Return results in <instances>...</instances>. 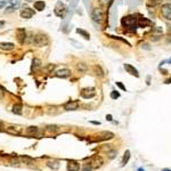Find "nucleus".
Listing matches in <instances>:
<instances>
[{
    "label": "nucleus",
    "mask_w": 171,
    "mask_h": 171,
    "mask_svg": "<svg viewBox=\"0 0 171 171\" xmlns=\"http://www.w3.org/2000/svg\"><path fill=\"white\" fill-rule=\"evenodd\" d=\"M40 64H41V62H40V60H33V67L36 66V67H38V66H40Z\"/></svg>",
    "instance_id": "27"
},
{
    "label": "nucleus",
    "mask_w": 171,
    "mask_h": 171,
    "mask_svg": "<svg viewBox=\"0 0 171 171\" xmlns=\"http://www.w3.org/2000/svg\"><path fill=\"white\" fill-rule=\"evenodd\" d=\"M98 1H99V5H100V6L107 7V6H110V4H111L113 0H98Z\"/></svg>",
    "instance_id": "23"
},
{
    "label": "nucleus",
    "mask_w": 171,
    "mask_h": 171,
    "mask_svg": "<svg viewBox=\"0 0 171 171\" xmlns=\"http://www.w3.org/2000/svg\"><path fill=\"white\" fill-rule=\"evenodd\" d=\"M106 119L108 120V121H112V115H110V114H108V115H106Z\"/></svg>",
    "instance_id": "33"
},
{
    "label": "nucleus",
    "mask_w": 171,
    "mask_h": 171,
    "mask_svg": "<svg viewBox=\"0 0 171 171\" xmlns=\"http://www.w3.org/2000/svg\"><path fill=\"white\" fill-rule=\"evenodd\" d=\"M57 130H58V128L56 126H49L48 129H47V132H55V131H57Z\"/></svg>",
    "instance_id": "24"
},
{
    "label": "nucleus",
    "mask_w": 171,
    "mask_h": 171,
    "mask_svg": "<svg viewBox=\"0 0 171 171\" xmlns=\"http://www.w3.org/2000/svg\"><path fill=\"white\" fill-rule=\"evenodd\" d=\"M149 24H151V22H149L147 18L140 17V18L137 20V25H138V28H146V26L149 25Z\"/></svg>",
    "instance_id": "16"
},
{
    "label": "nucleus",
    "mask_w": 171,
    "mask_h": 171,
    "mask_svg": "<svg viewBox=\"0 0 171 171\" xmlns=\"http://www.w3.org/2000/svg\"><path fill=\"white\" fill-rule=\"evenodd\" d=\"M78 107H79V103L76 100H70L64 105V110L66 111H75L78 110Z\"/></svg>",
    "instance_id": "9"
},
{
    "label": "nucleus",
    "mask_w": 171,
    "mask_h": 171,
    "mask_svg": "<svg viewBox=\"0 0 171 171\" xmlns=\"http://www.w3.org/2000/svg\"><path fill=\"white\" fill-rule=\"evenodd\" d=\"M78 70H80V71H86V70H87L86 64H84V63H79V64H78Z\"/></svg>",
    "instance_id": "25"
},
{
    "label": "nucleus",
    "mask_w": 171,
    "mask_h": 171,
    "mask_svg": "<svg viewBox=\"0 0 171 171\" xmlns=\"http://www.w3.org/2000/svg\"><path fill=\"white\" fill-rule=\"evenodd\" d=\"M1 128H2V123H1V122H0V129H1Z\"/></svg>",
    "instance_id": "38"
},
{
    "label": "nucleus",
    "mask_w": 171,
    "mask_h": 171,
    "mask_svg": "<svg viewBox=\"0 0 171 171\" xmlns=\"http://www.w3.org/2000/svg\"><path fill=\"white\" fill-rule=\"evenodd\" d=\"M161 14L165 20L171 21V4H164L161 7Z\"/></svg>",
    "instance_id": "5"
},
{
    "label": "nucleus",
    "mask_w": 171,
    "mask_h": 171,
    "mask_svg": "<svg viewBox=\"0 0 171 171\" xmlns=\"http://www.w3.org/2000/svg\"><path fill=\"white\" fill-rule=\"evenodd\" d=\"M20 5H21V0H10L5 12H6V13H12V12H14L15 9H17Z\"/></svg>",
    "instance_id": "8"
},
{
    "label": "nucleus",
    "mask_w": 171,
    "mask_h": 171,
    "mask_svg": "<svg viewBox=\"0 0 171 171\" xmlns=\"http://www.w3.org/2000/svg\"><path fill=\"white\" fill-rule=\"evenodd\" d=\"M25 1H28V2H33L34 0H25Z\"/></svg>",
    "instance_id": "35"
},
{
    "label": "nucleus",
    "mask_w": 171,
    "mask_h": 171,
    "mask_svg": "<svg viewBox=\"0 0 171 171\" xmlns=\"http://www.w3.org/2000/svg\"><path fill=\"white\" fill-rule=\"evenodd\" d=\"M20 15H21L22 18L29 20V18H31L32 16L34 15V10H33V9H31V8H29V7H24L22 10L20 12Z\"/></svg>",
    "instance_id": "7"
},
{
    "label": "nucleus",
    "mask_w": 171,
    "mask_h": 171,
    "mask_svg": "<svg viewBox=\"0 0 171 171\" xmlns=\"http://www.w3.org/2000/svg\"><path fill=\"white\" fill-rule=\"evenodd\" d=\"M47 164H48V167L52 168V169H55V170L60 169V163H58L57 161H50V162H48Z\"/></svg>",
    "instance_id": "21"
},
{
    "label": "nucleus",
    "mask_w": 171,
    "mask_h": 171,
    "mask_svg": "<svg viewBox=\"0 0 171 171\" xmlns=\"http://www.w3.org/2000/svg\"><path fill=\"white\" fill-rule=\"evenodd\" d=\"M67 9H66V6L62 2V1H58L55 6V9H54V13L55 15L58 16V17H63V16L66 14Z\"/></svg>",
    "instance_id": "3"
},
{
    "label": "nucleus",
    "mask_w": 171,
    "mask_h": 171,
    "mask_svg": "<svg viewBox=\"0 0 171 171\" xmlns=\"http://www.w3.org/2000/svg\"><path fill=\"white\" fill-rule=\"evenodd\" d=\"M15 48V45L14 44H12V42H0V49H2V50H13Z\"/></svg>",
    "instance_id": "14"
},
{
    "label": "nucleus",
    "mask_w": 171,
    "mask_h": 171,
    "mask_svg": "<svg viewBox=\"0 0 171 171\" xmlns=\"http://www.w3.org/2000/svg\"><path fill=\"white\" fill-rule=\"evenodd\" d=\"M120 97V94L118 91H112L111 92V98L112 99H116V98H119Z\"/></svg>",
    "instance_id": "26"
},
{
    "label": "nucleus",
    "mask_w": 171,
    "mask_h": 171,
    "mask_svg": "<svg viewBox=\"0 0 171 171\" xmlns=\"http://www.w3.org/2000/svg\"><path fill=\"white\" fill-rule=\"evenodd\" d=\"M45 7H46L45 1H36V2H34V8H36L37 10H39V12L44 10Z\"/></svg>",
    "instance_id": "18"
},
{
    "label": "nucleus",
    "mask_w": 171,
    "mask_h": 171,
    "mask_svg": "<svg viewBox=\"0 0 171 171\" xmlns=\"http://www.w3.org/2000/svg\"><path fill=\"white\" fill-rule=\"evenodd\" d=\"M124 68H126V71L129 73V74L134 75L136 78L139 76V73H138L137 68H135V66H132V65H130V64H124Z\"/></svg>",
    "instance_id": "11"
},
{
    "label": "nucleus",
    "mask_w": 171,
    "mask_h": 171,
    "mask_svg": "<svg viewBox=\"0 0 171 171\" xmlns=\"http://www.w3.org/2000/svg\"><path fill=\"white\" fill-rule=\"evenodd\" d=\"M115 154H116V152H115V151H112V152H110V153H108V155H110V159H113V157L115 156Z\"/></svg>",
    "instance_id": "30"
},
{
    "label": "nucleus",
    "mask_w": 171,
    "mask_h": 171,
    "mask_svg": "<svg viewBox=\"0 0 171 171\" xmlns=\"http://www.w3.org/2000/svg\"><path fill=\"white\" fill-rule=\"evenodd\" d=\"M67 170L68 171H79L80 170V164L76 161H68L67 163Z\"/></svg>",
    "instance_id": "13"
},
{
    "label": "nucleus",
    "mask_w": 171,
    "mask_h": 171,
    "mask_svg": "<svg viewBox=\"0 0 171 171\" xmlns=\"http://www.w3.org/2000/svg\"><path fill=\"white\" fill-rule=\"evenodd\" d=\"M22 108H23L22 104H15L13 106V113H14V114H17V115H21L23 113Z\"/></svg>",
    "instance_id": "17"
},
{
    "label": "nucleus",
    "mask_w": 171,
    "mask_h": 171,
    "mask_svg": "<svg viewBox=\"0 0 171 171\" xmlns=\"http://www.w3.org/2000/svg\"><path fill=\"white\" fill-rule=\"evenodd\" d=\"M5 5H6V2H4V1H0V8H1V7H4Z\"/></svg>",
    "instance_id": "34"
},
{
    "label": "nucleus",
    "mask_w": 171,
    "mask_h": 171,
    "mask_svg": "<svg viewBox=\"0 0 171 171\" xmlns=\"http://www.w3.org/2000/svg\"><path fill=\"white\" fill-rule=\"evenodd\" d=\"M96 95V90L95 88H84L81 90V96L86 99H89Z\"/></svg>",
    "instance_id": "6"
},
{
    "label": "nucleus",
    "mask_w": 171,
    "mask_h": 171,
    "mask_svg": "<svg viewBox=\"0 0 171 171\" xmlns=\"http://www.w3.org/2000/svg\"><path fill=\"white\" fill-rule=\"evenodd\" d=\"M4 95H5V91H4V89L0 87V99H2V98H4Z\"/></svg>",
    "instance_id": "31"
},
{
    "label": "nucleus",
    "mask_w": 171,
    "mask_h": 171,
    "mask_svg": "<svg viewBox=\"0 0 171 171\" xmlns=\"http://www.w3.org/2000/svg\"><path fill=\"white\" fill-rule=\"evenodd\" d=\"M6 131L10 135H20L22 132V128L18 126H10V127H8Z\"/></svg>",
    "instance_id": "12"
},
{
    "label": "nucleus",
    "mask_w": 171,
    "mask_h": 171,
    "mask_svg": "<svg viewBox=\"0 0 171 171\" xmlns=\"http://www.w3.org/2000/svg\"><path fill=\"white\" fill-rule=\"evenodd\" d=\"M16 33H17V40L23 44L24 42V40H25V37H26V32L24 29H18V30L16 31Z\"/></svg>",
    "instance_id": "15"
},
{
    "label": "nucleus",
    "mask_w": 171,
    "mask_h": 171,
    "mask_svg": "<svg viewBox=\"0 0 171 171\" xmlns=\"http://www.w3.org/2000/svg\"><path fill=\"white\" fill-rule=\"evenodd\" d=\"M161 171H171L170 169H163V170H161Z\"/></svg>",
    "instance_id": "36"
},
{
    "label": "nucleus",
    "mask_w": 171,
    "mask_h": 171,
    "mask_svg": "<svg viewBox=\"0 0 171 171\" xmlns=\"http://www.w3.org/2000/svg\"><path fill=\"white\" fill-rule=\"evenodd\" d=\"M116 86H118L119 88H121V89H122V90H126V91H127L126 87H124V86H123V84H122L121 82H116Z\"/></svg>",
    "instance_id": "28"
},
{
    "label": "nucleus",
    "mask_w": 171,
    "mask_h": 171,
    "mask_svg": "<svg viewBox=\"0 0 171 171\" xmlns=\"http://www.w3.org/2000/svg\"><path fill=\"white\" fill-rule=\"evenodd\" d=\"M137 20H138V18H136L135 16L129 15L123 17L121 23H122L123 28H126V29H128V30L130 31H136V28L138 26V25H137Z\"/></svg>",
    "instance_id": "1"
},
{
    "label": "nucleus",
    "mask_w": 171,
    "mask_h": 171,
    "mask_svg": "<svg viewBox=\"0 0 171 171\" xmlns=\"http://www.w3.org/2000/svg\"><path fill=\"white\" fill-rule=\"evenodd\" d=\"M91 18L95 23H102L104 18V12L102 8H95L91 12Z\"/></svg>",
    "instance_id": "2"
},
{
    "label": "nucleus",
    "mask_w": 171,
    "mask_h": 171,
    "mask_svg": "<svg viewBox=\"0 0 171 171\" xmlns=\"http://www.w3.org/2000/svg\"><path fill=\"white\" fill-rule=\"evenodd\" d=\"M129 159H130V151H126V153H124V156H123V159H122V165H126L128 163V161H129Z\"/></svg>",
    "instance_id": "20"
},
{
    "label": "nucleus",
    "mask_w": 171,
    "mask_h": 171,
    "mask_svg": "<svg viewBox=\"0 0 171 171\" xmlns=\"http://www.w3.org/2000/svg\"><path fill=\"white\" fill-rule=\"evenodd\" d=\"M138 171H145V170H144L143 168H139V169H138Z\"/></svg>",
    "instance_id": "37"
},
{
    "label": "nucleus",
    "mask_w": 171,
    "mask_h": 171,
    "mask_svg": "<svg viewBox=\"0 0 171 171\" xmlns=\"http://www.w3.org/2000/svg\"><path fill=\"white\" fill-rule=\"evenodd\" d=\"M33 42L38 47H44V46L48 45V38L45 34H37L33 38Z\"/></svg>",
    "instance_id": "4"
},
{
    "label": "nucleus",
    "mask_w": 171,
    "mask_h": 171,
    "mask_svg": "<svg viewBox=\"0 0 171 171\" xmlns=\"http://www.w3.org/2000/svg\"><path fill=\"white\" fill-rule=\"evenodd\" d=\"M56 76L62 78V79L68 78V76H71V70H68V68H60L58 71H56Z\"/></svg>",
    "instance_id": "10"
},
{
    "label": "nucleus",
    "mask_w": 171,
    "mask_h": 171,
    "mask_svg": "<svg viewBox=\"0 0 171 171\" xmlns=\"http://www.w3.org/2000/svg\"><path fill=\"white\" fill-rule=\"evenodd\" d=\"M76 32H78V33H80V34H81V36H83V38H84V39H87V40H89V33H87V32H86V31L84 30H81V29H78V30H76Z\"/></svg>",
    "instance_id": "22"
},
{
    "label": "nucleus",
    "mask_w": 171,
    "mask_h": 171,
    "mask_svg": "<svg viewBox=\"0 0 171 171\" xmlns=\"http://www.w3.org/2000/svg\"><path fill=\"white\" fill-rule=\"evenodd\" d=\"M95 70H96L97 72H99L98 74L100 75V76H103V75H104V74H103V72H102V70H100V67H99V66H95Z\"/></svg>",
    "instance_id": "29"
},
{
    "label": "nucleus",
    "mask_w": 171,
    "mask_h": 171,
    "mask_svg": "<svg viewBox=\"0 0 171 171\" xmlns=\"http://www.w3.org/2000/svg\"><path fill=\"white\" fill-rule=\"evenodd\" d=\"M26 132H28L29 136H34L38 132V128L37 127H29L26 129Z\"/></svg>",
    "instance_id": "19"
},
{
    "label": "nucleus",
    "mask_w": 171,
    "mask_h": 171,
    "mask_svg": "<svg viewBox=\"0 0 171 171\" xmlns=\"http://www.w3.org/2000/svg\"><path fill=\"white\" fill-rule=\"evenodd\" d=\"M83 171H91V168L87 165V167H84V168H83Z\"/></svg>",
    "instance_id": "32"
}]
</instances>
